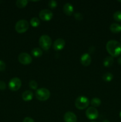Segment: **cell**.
Here are the masks:
<instances>
[{"label": "cell", "instance_id": "cell-33", "mask_svg": "<svg viewBox=\"0 0 121 122\" xmlns=\"http://www.w3.org/2000/svg\"><path fill=\"white\" fill-rule=\"evenodd\" d=\"M118 2H121V1H118Z\"/></svg>", "mask_w": 121, "mask_h": 122}, {"label": "cell", "instance_id": "cell-32", "mask_svg": "<svg viewBox=\"0 0 121 122\" xmlns=\"http://www.w3.org/2000/svg\"><path fill=\"white\" fill-rule=\"evenodd\" d=\"M119 116H120V117H121V112H120V114H119Z\"/></svg>", "mask_w": 121, "mask_h": 122}, {"label": "cell", "instance_id": "cell-7", "mask_svg": "<svg viewBox=\"0 0 121 122\" xmlns=\"http://www.w3.org/2000/svg\"><path fill=\"white\" fill-rule=\"evenodd\" d=\"M18 60L23 65L30 64L32 61V58L31 56L26 52H22L20 54L18 57Z\"/></svg>", "mask_w": 121, "mask_h": 122}, {"label": "cell", "instance_id": "cell-8", "mask_svg": "<svg viewBox=\"0 0 121 122\" xmlns=\"http://www.w3.org/2000/svg\"><path fill=\"white\" fill-rule=\"evenodd\" d=\"M85 115L90 120H95L98 117V112L94 107H90L87 109L85 112Z\"/></svg>", "mask_w": 121, "mask_h": 122}, {"label": "cell", "instance_id": "cell-19", "mask_svg": "<svg viewBox=\"0 0 121 122\" xmlns=\"http://www.w3.org/2000/svg\"><path fill=\"white\" fill-rule=\"evenodd\" d=\"M91 104L94 108L98 107L101 105V100L98 98H94L91 100Z\"/></svg>", "mask_w": 121, "mask_h": 122}, {"label": "cell", "instance_id": "cell-15", "mask_svg": "<svg viewBox=\"0 0 121 122\" xmlns=\"http://www.w3.org/2000/svg\"><path fill=\"white\" fill-rule=\"evenodd\" d=\"M114 63L113 57L112 56H108L106 57L104 60H103V66L106 67H110L113 65Z\"/></svg>", "mask_w": 121, "mask_h": 122}, {"label": "cell", "instance_id": "cell-2", "mask_svg": "<svg viewBox=\"0 0 121 122\" xmlns=\"http://www.w3.org/2000/svg\"><path fill=\"white\" fill-rule=\"evenodd\" d=\"M39 44L42 49L45 51H47L52 45V39L49 36L43 35L39 38Z\"/></svg>", "mask_w": 121, "mask_h": 122}, {"label": "cell", "instance_id": "cell-25", "mask_svg": "<svg viewBox=\"0 0 121 122\" xmlns=\"http://www.w3.org/2000/svg\"><path fill=\"white\" fill-rule=\"evenodd\" d=\"M74 16L75 19L77 20H82L83 19V16L80 13H78V12H77V13H75L74 14Z\"/></svg>", "mask_w": 121, "mask_h": 122}, {"label": "cell", "instance_id": "cell-30", "mask_svg": "<svg viewBox=\"0 0 121 122\" xmlns=\"http://www.w3.org/2000/svg\"><path fill=\"white\" fill-rule=\"evenodd\" d=\"M117 62H118V63L120 64V65H121V57H120L119 58H118V60H117Z\"/></svg>", "mask_w": 121, "mask_h": 122}, {"label": "cell", "instance_id": "cell-17", "mask_svg": "<svg viewBox=\"0 0 121 122\" xmlns=\"http://www.w3.org/2000/svg\"><path fill=\"white\" fill-rule=\"evenodd\" d=\"M43 52L42 50L39 48H34L32 50V56L36 58L40 57V56H42Z\"/></svg>", "mask_w": 121, "mask_h": 122}, {"label": "cell", "instance_id": "cell-31", "mask_svg": "<svg viewBox=\"0 0 121 122\" xmlns=\"http://www.w3.org/2000/svg\"><path fill=\"white\" fill-rule=\"evenodd\" d=\"M102 122H110V121L108 120H104Z\"/></svg>", "mask_w": 121, "mask_h": 122}, {"label": "cell", "instance_id": "cell-11", "mask_svg": "<svg viewBox=\"0 0 121 122\" xmlns=\"http://www.w3.org/2000/svg\"><path fill=\"white\" fill-rule=\"evenodd\" d=\"M80 62L84 66L87 67L91 64V58L89 54L84 53L81 56L80 58Z\"/></svg>", "mask_w": 121, "mask_h": 122}, {"label": "cell", "instance_id": "cell-23", "mask_svg": "<svg viewBox=\"0 0 121 122\" xmlns=\"http://www.w3.org/2000/svg\"><path fill=\"white\" fill-rule=\"evenodd\" d=\"M28 85H29L30 88L32 89H33V90L37 89L38 86L37 83L35 81H34V80H32V81H30L29 83H28Z\"/></svg>", "mask_w": 121, "mask_h": 122}, {"label": "cell", "instance_id": "cell-18", "mask_svg": "<svg viewBox=\"0 0 121 122\" xmlns=\"http://www.w3.org/2000/svg\"><path fill=\"white\" fill-rule=\"evenodd\" d=\"M102 79L104 82H110L113 79V75L110 73H106L102 76Z\"/></svg>", "mask_w": 121, "mask_h": 122}, {"label": "cell", "instance_id": "cell-1", "mask_svg": "<svg viewBox=\"0 0 121 122\" xmlns=\"http://www.w3.org/2000/svg\"><path fill=\"white\" fill-rule=\"evenodd\" d=\"M108 53L112 57H116L121 54V44L115 40H110L106 45Z\"/></svg>", "mask_w": 121, "mask_h": 122}, {"label": "cell", "instance_id": "cell-16", "mask_svg": "<svg viewBox=\"0 0 121 122\" xmlns=\"http://www.w3.org/2000/svg\"><path fill=\"white\" fill-rule=\"evenodd\" d=\"M110 30L112 32L114 33H118L121 32V26L119 24L114 23L110 26Z\"/></svg>", "mask_w": 121, "mask_h": 122}, {"label": "cell", "instance_id": "cell-21", "mask_svg": "<svg viewBox=\"0 0 121 122\" xmlns=\"http://www.w3.org/2000/svg\"><path fill=\"white\" fill-rule=\"evenodd\" d=\"M40 20L37 17H33L30 20V25L33 27H38L40 25Z\"/></svg>", "mask_w": 121, "mask_h": 122}, {"label": "cell", "instance_id": "cell-13", "mask_svg": "<svg viewBox=\"0 0 121 122\" xmlns=\"http://www.w3.org/2000/svg\"><path fill=\"white\" fill-rule=\"evenodd\" d=\"M63 10H64V13L66 14V15H72L74 13V7L71 4L66 3L64 5V8H63Z\"/></svg>", "mask_w": 121, "mask_h": 122}, {"label": "cell", "instance_id": "cell-14", "mask_svg": "<svg viewBox=\"0 0 121 122\" xmlns=\"http://www.w3.org/2000/svg\"><path fill=\"white\" fill-rule=\"evenodd\" d=\"M33 94L29 90L25 91L22 94V98L24 101H30L33 99Z\"/></svg>", "mask_w": 121, "mask_h": 122}, {"label": "cell", "instance_id": "cell-3", "mask_svg": "<svg viewBox=\"0 0 121 122\" xmlns=\"http://www.w3.org/2000/svg\"><path fill=\"white\" fill-rule=\"evenodd\" d=\"M51 96V92L49 89L42 88L37 89L36 91V97L39 101H45L48 100Z\"/></svg>", "mask_w": 121, "mask_h": 122}, {"label": "cell", "instance_id": "cell-22", "mask_svg": "<svg viewBox=\"0 0 121 122\" xmlns=\"http://www.w3.org/2000/svg\"><path fill=\"white\" fill-rule=\"evenodd\" d=\"M113 19L118 22H121V11H117L114 13Z\"/></svg>", "mask_w": 121, "mask_h": 122}, {"label": "cell", "instance_id": "cell-20", "mask_svg": "<svg viewBox=\"0 0 121 122\" xmlns=\"http://www.w3.org/2000/svg\"><path fill=\"white\" fill-rule=\"evenodd\" d=\"M27 3L28 1L27 0H18L16 1V5L18 8H23L27 5Z\"/></svg>", "mask_w": 121, "mask_h": 122}, {"label": "cell", "instance_id": "cell-4", "mask_svg": "<svg viewBox=\"0 0 121 122\" xmlns=\"http://www.w3.org/2000/svg\"><path fill=\"white\" fill-rule=\"evenodd\" d=\"M90 101L88 98L85 96H79L76 99L75 101V106L76 108L79 110H84L88 106Z\"/></svg>", "mask_w": 121, "mask_h": 122}, {"label": "cell", "instance_id": "cell-29", "mask_svg": "<svg viewBox=\"0 0 121 122\" xmlns=\"http://www.w3.org/2000/svg\"><path fill=\"white\" fill-rule=\"evenodd\" d=\"M89 51H90V53H93V52L94 51V46H91V47H90V49H89Z\"/></svg>", "mask_w": 121, "mask_h": 122}, {"label": "cell", "instance_id": "cell-5", "mask_svg": "<svg viewBox=\"0 0 121 122\" xmlns=\"http://www.w3.org/2000/svg\"><path fill=\"white\" fill-rule=\"evenodd\" d=\"M29 27V24L26 20H20L16 23L15 26V29L19 33H23L28 30Z\"/></svg>", "mask_w": 121, "mask_h": 122}, {"label": "cell", "instance_id": "cell-6", "mask_svg": "<svg viewBox=\"0 0 121 122\" xmlns=\"http://www.w3.org/2000/svg\"><path fill=\"white\" fill-rule=\"evenodd\" d=\"M22 82L21 81L18 77H13L9 81L8 83L9 89L12 91H17L21 87Z\"/></svg>", "mask_w": 121, "mask_h": 122}, {"label": "cell", "instance_id": "cell-34", "mask_svg": "<svg viewBox=\"0 0 121 122\" xmlns=\"http://www.w3.org/2000/svg\"></svg>", "mask_w": 121, "mask_h": 122}, {"label": "cell", "instance_id": "cell-12", "mask_svg": "<svg viewBox=\"0 0 121 122\" xmlns=\"http://www.w3.org/2000/svg\"><path fill=\"white\" fill-rule=\"evenodd\" d=\"M64 120L65 122H77V118L74 113L71 112H68L64 114Z\"/></svg>", "mask_w": 121, "mask_h": 122}, {"label": "cell", "instance_id": "cell-24", "mask_svg": "<svg viewBox=\"0 0 121 122\" xmlns=\"http://www.w3.org/2000/svg\"><path fill=\"white\" fill-rule=\"evenodd\" d=\"M48 6L49 8L53 9L57 7V2L54 0H51L48 2Z\"/></svg>", "mask_w": 121, "mask_h": 122}, {"label": "cell", "instance_id": "cell-27", "mask_svg": "<svg viewBox=\"0 0 121 122\" xmlns=\"http://www.w3.org/2000/svg\"><path fill=\"white\" fill-rule=\"evenodd\" d=\"M6 89V84L4 81H0V90L4 91Z\"/></svg>", "mask_w": 121, "mask_h": 122}, {"label": "cell", "instance_id": "cell-26", "mask_svg": "<svg viewBox=\"0 0 121 122\" xmlns=\"http://www.w3.org/2000/svg\"><path fill=\"white\" fill-rule=\"evenodd\" d=\"M6 64L2 60H0V71H3L5 70Z\"/></svg>", "mask_w": 121, "mask_h": 122}, {"label": "cell", "instance_id": "cell-10", "mask_svg": "<svg viewBox=\"0 0 121 122\" xmlns=\"http://www.w3.org/2000/svg\"><path fill=\"white\" fill-rule=\"evenodd\" d=\"M65 45V41L62 38H58L54 42L53 45V49L56 51H60L64 48Z\"/></svg>", "mask_w": 121, "mask_h": 122}, {"label": "cell", "instance_id": "cell-9", "mask_svg": "<svg viewBox=\"0 0 121 122\" xmlns=\"http://www.w3.org/2000/svg\"><path fill=\"white\" fill-rule=\"evenodd\" d=\"M39 17L43 21H49L53 17V13L50 10H42L39 13Z\"/></svg>", "mask_w": 121, "mask_h": 122}, {"label": "cell", "instance_id": "cell-28", "mask_svg": "<svg viewBox=\"0 0 121 122\" xmlns=\"http://www.w3.org/2000/svg\"><path fill=\"white\" fill-rule=\"evenodd\" d=\"M23 122H34L33 119L32 118L30 117H26L24 119Z\"/></svg>", "mask_w": 121, "mask_h": 122}]
</instances>
